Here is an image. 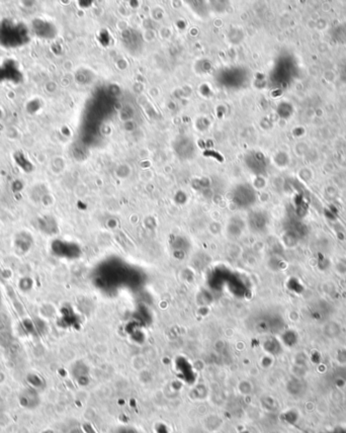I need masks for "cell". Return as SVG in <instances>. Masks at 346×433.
Here are the masks:
<instances>
[{
    "instance_id": "1",
    "label": "cell",
    "mask_w": 346,
    "mask_h": 433,
    "mask_svg": "<svg viewBox=\"0 0 346 433\" xmlns=\"http://www.w3.org/2000/svg\"><path fill=\"white\" fill-rule=\"evenodd\" d=\"M21 404L25 407H30V408L35 407L39 404L37 393L32 389H29L23 392L21 396Z\"/></svg>"
},
{
    "instance_id": "2",
    "label": "cell",
    "mask_w": 346,
    "mask_h": 433,
    "mask_svg": "<svg viewBox=\"0 0 346 433\" xmlns=\"http://www.w3.org/2000/svg\"><path fill=\"white\" fill-rule=\"evenodd\" d=\"M114 433H138L137 432V430L136 429H134V428H132V427H130V426H123V427H120V428H118V429H116V431Z\"/></svg>"
}]
</instances>
